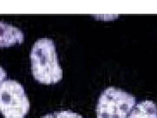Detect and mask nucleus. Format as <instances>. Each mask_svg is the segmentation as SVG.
I'll return each mask as SVG.
<instances>
[{"label": "nucleus", "mask_w": 157, "mask_h": 118, "mask_svg": "<svg viewBox=\"0 0 157 118\" xmlns=\"http://www.w3.org/2000/svg\"><path fill=\"white\" fill-rule=\"evenodd\" d=\"M32 74L40 83H57L63 78L56 46L52 39L42 38L35 42L30 54Z\"/></svg>", "instance_id": "1"}, {"label": "nucleus", "mask_w": 157, "mask_h": 118, "mask_svg": "<svg viewBox=\"0 0 157 118\" xmlns=\"http://www.w3.org/2000/svg\"><path fill=\"white\" fill-rule=\"evenodd\" d=\"M136 104L131 94L113 87L103 91L97 106V118H126Z\"/></svg>", "instance_id": "2"}, {"label": "nucleus", "mask_w": 157, "mask_h": 118, "mask_svg": "<svg viewBox=\"0 0 157 118\" xmlns=\"http://www.w3.org/2000/svg\"><path fill=\"white\" fill-rule=\"evenodd\" d=\"M1 111L5 118H25L29 102L23 86L17 81H1Z\"/></svg>", "instance_id": "3"}, {"label": "nucleus", "mask_w": 157, "mask_h": 118, "mask_svg": "<svg viewBox=\"0 0 157 118\" xmlns=\"http://www.w3.org/2000/svg\"><path fill=\"white\" fill-rule=\"evenodd\" d=\"M127 118H157V106L151 100L137 104Z\"/></svg>", "instance_id": "4"}, {"label": "nucleus", "mask_w": 157, "mask_h": 118, "mask_svg": "<svg viewBox=\"0 0 157 118\" xmlns=\"http://www.w3.org/2000/svg\"><path fill=\"white\" fill-rule=\"evenodd\" d=\"M3 25V41L1 42V47H8L15 43H22L23 35L19 30L12 26L5 24Z\"/></svg>", "instance_id": "5"}, {"label": "nucleus", "mask_w": 157, "mask_h": 118, "mask_svg": "<svg viewBox=\"0 0 157 118\" xmlns=\"http://www.w3.org/2000/svg\"><path fill=\"white\" fill-rule=\"evenodd\" d=\"M41 118H84L78 114L69 111H63L55 112Z\"/></svg>", "instance_id": "6"}]
</instances>
